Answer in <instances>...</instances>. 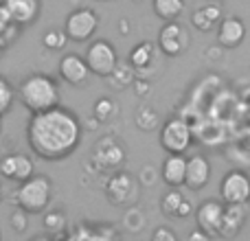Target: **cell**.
I'll return each instance as SVG.
<instances>
[{
  "label": "cell",
  "instance_id": "obj_1",
  "mask_svg": "<svg viewBox=\"0 0 250 241\" xmlns=\"http://www.w3.org/2000/svg\"><path fill=\"white\" fill-rule=\"evenodd\" d=\"M26 141L33 154L42 160L68 158L82 141V123L75 112L55 105L51 110L31 114Z\"/></svg>",
  "mask_w": 250,
  "mask_h": 241
},
{
  "label": "cell",
  "instance_id": "obj_2",
  "mask_svg": "<svg viewBox=\"0 0 250 241\" xmlns=\"http://www.w3.org/2000/svg\"><path fill=\"white\" fill-rule=\"evenodd\" d=\"M18 97H20V103L31 114H38L60 105V88H57L55 79L44 73L29 75L18 88Z\"/></svg>",
  "mask_w": 250,
  "mask_h": 241
},
{
  "label": "cell",
  "instance_id": "obj_3",
  "mask_svg": "<svg viewBox=\"0 0 250 241\" xmlns=\"http://www.w3.org/2000/svg\"><path fill=\"white\" fill-rule=\"evenodd\" d=\"M51 189V180L46 176H31L24 182H20V186L13 193V200H16L18 208L26 211L29 215H35L48 206L53 193Z\"/></svg>",
  "mask_w": 250,
  "mask_h": 241
},
{
  "label": "cell",
  "instance_id": "obj_4",
  "mask_svg": "<svg viewBox=\"0 0 250 241\" xmlns=\"http://www.w3.org/2000/svg\"><path fill=\"white\" fill-rule=\"evenodd\" d=\"M193 142V132L191 125L185 119H167L160 127V147L167 154H185Z\"/></svg>",
  "mask_w": 250,
  "mask_h": 241
},
{
  "label": "cell",
  "instance_id": "obj_5",
  "mask_svg": "<svg viewBox=\"0 0 250 241\" xmlns=\"http://www.w3.org/2000/svg\"><path fill=\"white\" fill-rule=\"evenodd\" d=\"M86 64L92 75L108 79V75L112 73L114 66L119 64L117 48H114L108 40H95V42L86 48Z\"/></svg>",
  "mask_w": 250,
  "mask_h": 241
},
{
  "label": "cell",
  "instance_id": "obj_6",
  "mask_svg": "<svg viewBox=\"0 0 250 241\" xmlns=\"http://www.w3.org/2000/svg\"><path fill=\"white\" fill-rule=\"evenodd\" d=\"M97 26H99V18H97V13L92 11V9H75V11L68 13V18H66V35H68V40H73V42H86V40H90L92 35H95Z\"/></svg>",
  "mask_w": 250,
  "mask_h": 241
},
{
  "label": "cell",
  "instance_id": "obj_7",
  "mask_svg": "<svg viewBox=\"0 0 250 241\" xmlns=\"http://www.w3.org/2000/svg\"><path fill=\"white\" fill-rule=\"evenodd\" d=\"M191 38H189V31L176 20H167L163 24L158 33V48L165 53L167 57H178L189 48Z\"/></svg>",
  "mask_w": 250,
  "mask_h": 241
},
{
  "label": "cell",
  "instance_id": "obj_8",
  "mask_svg": "<svg viewBox=\"0 0 250 241\" xmlns=\"http://www.w3.org/2000/svg\"><path fill=\"white\" fill-rule=\"evenodd\" d=\"M220 198L224 204H239L250 200V176L242 169H233L222 178Z\"/></svg>",
  "mask_w": 250,
  "mask_h": 241
},
{
  "label": "cell",
  "instance_id": "obj_9",
  "mask_svg": "<svg viewBox=\"0 0 250 241\" xmlns=\"http://www.w3.org/2000/svg\"><path fill=\"white\" fill-rule=\"evenodd\" d=\"M224 202H217V200H207L198 206L195 211V221H198V228L204 230L208 237H215L222 230V221H224Z\"/></svg>",
  "mask_w": 250,
  "mask_h": 241
},
{
  "label": "cell",
  "instance_id": "obj_10",
  "mask_svg": "<svg viewBox=\"0 0 250 241\" xmlns=\"http://www.w3.org/2000/svg\"><path fill=\"white\" fill-rule=\"evenodd\" d=\"M105 193H108L110 202L114 204H129L136 200L138 186L134 182V178L125 171H117L105 184Z\"/></svg>",
  "mask_w": 250,
  "mask_h": 241
},
{
  "label": "cell",
  "instance_id": "obj_11",
  "mask_svg": "<svg viewBox=\"0 0 250 241\" xmlns=\"http://www.w3.org/2000/svg\"><path fill=\"white\" fill-rule=\"evenodd\" d=\"M60 77L70 86H82L90 77V68L86 64V57L77 53H68L60 60Z\"/></svg>",
  "mask_w": 250,
  "mask_h": 241
},
{
  "label": "cell",
  "instance_id": "obj_12",
  "mask_svg": "<svg viewBox=\"0 0 250 241\" xmlns=\"http://www.w3.org/2000/svg\"><path fill=\"white\" fill-rule=\"evenodd\" d=\"M33 160L24 154H9L0 160V176L11 182H24L33 176Z\"/></svg>",
  "mask_w": 250,
  "mask_h": 241
},
{
  "label": "cell",
  "instance_id": "obj_13",
  "mask_svg": "<svg viewBox=\"0 0 250 241\" xmlns=\"http://www.w3.org/2000/svg\"><path fill=\"white\" fill-rule=\"evenodd\" d=\"M244 40H246V24L242 22V18H222V22L217 24V44L222 48H237L242 46Z\"/></svg>",
  "mask_w": 250,
  "mask_h": 241
},
{
  "label": "cell",
  "instance_id": "obj_14",
  "mask_svg": "<svg viewBox=\"0 0 250 241\" xmlns=\"http://www.w3.org/2000/svg\"><path fill=\"white\" fill-rule=\"evenodd\" d=\"M95 164L99 169H117L125 162V149L114 138H104L97 142L95 149Z\"/></svg>",
  "mask_w": 250,
  "mask_h": 241
},
{
  "label": "cell",
  "instance_id": "obj_15",
  "mask_svg": "<svg viewBox=\"0 0 250 241\" xmlns=\"http://www.w3.org/2000/svg\"><path fill=\"white\" fill-rule=\"evenodd\" d=\"M211 180V164L204 156H191L187 158V178L185 186L191 191H202Z\"/></svg>",
  "mask_w": 250,
  "mask_h": 241
},
{
  "label": "cell",
  "instance_id": "obj_16",
  "mask_svg": "<svg viewBox=\"0 0 250 241\" xmlns=\"http://www.w3.org/2000/svg\"><path fill=\"white\" fill-rule=\"evenodd\" d=\"M250 215L248 202H239V204H226L224 206V221H222V237H235L239 230L244 228Z\"/></svg>",
  "mask_w": 250,
  "mask_h": 241
},
{
  "label": "cell",
  "instance_id": "obj_17",
  "mask_svg": "<svg viewBox=\"0 0 250 241\" xmlns=\"http://www.w3.org/2000/svg\"><path fill=\"white\" fill-rule=\"evenodd\" d=\"M165 184L169 186H182L187 178V158L182 154H169L160 169Z\"/></svg>",
  "mask_w": 250,
  "mask_h": 241
},
{
  "label": "cell",
  "instance_id": "obj_18",
  "mask_svg": "<svg viewBox=\"0 0 250 241\" xmlns=\"http://www.w3.org/2000/svg\"><path fill=\"white\" fill-rule=\"evenodd\" d=\"M222 18L224 16H222L220 4H207V7H200L191 13V24L198 31H202V33H211L213 29H217Z\"/></svg>",
  "mask_w": 250,
  "mask_h": 241
},
{
  "label": "cell",
  "instance_id": "obj_19",
  "mask_svg": "<svg viewBox=\"0 0 250 241\" xmlns=\"http://www.w3.org/2000/svg\"><path fill=\"white\" fill-rule=\"evenodd\" d=\"M134 66L129 64H123V61H119L117 66H114V70L108 75V79H110V86L112 88H117V90H123V88H127V86H134V81H136V75H134Z\"/></svg>",
  "mask_w": 250,
  "mask_h": 241
},
{
  "label": "cell",
  "instance_id": "obj_20",
  "mask_svg": "<svg viewBox=\"0 0 250 241\" xmlns=\"http://www.w3.org/2000/svg\"><path fill=\"white\" fill-rule=\"evenodd\" d=\"M154 51H156V46L151 42H141V44H136V46L129 51L127 61L136 70H143V68H147V66L154 61Z\"/></svg>",
  "mask_w": 250,
  "mask_h": 241
},
{
  "label": "cell",
  "instance_id": "obj_21",
  "mask_svg": "<svg viewBox=\"0 0 250 241\" xmlns=\"http://www.w3.org/2000/svg\"><path fill=\"white\" fill-rule=\"evenodd\" d=\"M182 9H185V0H154V13L165 22L178 20Z\"/></svg>",
  "mask_w": 250,
  "mask_h": 241
},
{
  "label": "cell",
  "instance_id": "obj_22",
  "mask_svg": "<svg viewBox=\"0 0 250 241\" xmlns=\"http://www.w3.org/2000/svg\"><path fill=\"white\" fill-rule=\"evenodd\" d=\"M185 195L178 191V186H171V191H167V193L163 195V200H160V208H163L165 215L169 217H178V213H180V206L182 202H185Z\"/></svg>",
  "mask_w": 250,
  "mask_h": 241
},
{
  "label": "cell",
  "instance_id": "obj_23",
  "mask_svg": "<svg viewBox=\"0 0 250 241\" xmlns=\"http://www.w3.org/2000/svg\"><path fill=\"white\" fill-rule=\"evenodd\" d=\"M136 125L143 129V132H151V129H156V125H158V114H156V110L149 108V105H143V108H138V112H136Z\"/></svg>",
  "mask_w": 250,
  "mask_h": 241
},
{
  "label": "cell",
  "instance_id": "obj_24",
  "mask_svg": "<svg viewBox=\"0 0 250 241\" xmlns=\"http://www.w3.org/2000/svg\"><path fill=\"white\" fill-rule=\"evenodd\" d=\"M92 112H95V119L99 120V123H105V120H110V119L114 117V112H117V105H114V101L110 99V97H101V99H97Z\"/></svg>",
  "mask_w": 250,
  "mask_h": 241
},
{
  "label": "cell",
  "instance_id": "obj_25",
  "mask_svg": "<svg viewBox=\"0 0 250 241\" xmlns=\"http://www.w3.org/2000/svg\"><path fill=\"white\" fill-rule=\"evenodd\" d=\"M66 42H68V35H66V31H60V29L46 31L42 38V44L46 48H51V51H62L66 46Z\"/></svg>",
  "mask_w": 250,
  "mask_h": 241
},
{
  "label": "cell",
  "instance_id": "obj_26",
  "mask_svg": "<svg viewBox=\"0 0 250 241\" xmlns=\"http://www.w3.org/2000/svg\"><path fill=\"white\" fill-rule=\"evenodd\" d=\"M11 101H13V88L7 83V79L0 77V114H4L11 108Z\"/></svg>",
  "mask_w": 250,
  "mask_h": 241
},
{
  "label": "cell",
  "instance_id": "obj_27",
  "mask_svg": "<svg viewBox=\"0 0 250 241\" xmlns=\"http://www.w3.org/2000/svg\"><path fill=\"white\" fill-rule=\"evenodd\" d=\"M64 224H66L64 213L53 211L51 215L44 217V228H46V230H60V228H64Z\"/></svg>",
  "mask_w": 250,
  "mask_h": 241
},
{
  "label": "cell",
  "instance_id": "obj_28",
  "mask_svg": "<svg viewBox=\"0 0 250 241\" xmlns=\"http://www.w3.org/2000/svg\"><path fill=\"white\" fill-rule=\"evenodd\" d=\"M26 215L29 213L26 211H18V213H13L11 215V226H13V230H18V233H22V230H26Z\"/></svg>",
  "mask_w": 250,
  "mask_h": 241
},
{
  "label": "cell",
  "instance_id": "obj_29",
  "mask_svg": "<svg viewBox=\"0 0 250 241\" xmlns=\"http://www.w3.org/2000/svg\"><path fill=\"white\" fill-rule=\"evenodd\" d=\"M151 239L154 241H178V235L173 233V230H169V228H156L154 230V235H151Z\"/></svg>",
  "mask_w": 250,
  "mask_h": 241
},
{
  "label": "cell",
  "instance_id": "obj_30",
  "mask_svg": "<svg viewBox=\"0 0 250 241\" xmlns=\"http://www.w3.org/2000/svg\"><path fill=\"white\" fill-rule=\"evenodd\" d=\"M134 90H136L138 95H145V92H149V83H147V81H141V79H136V81H134Z\"/></svg>",
  "mask_w": 250,
  "mask_h": 241
},
{
  "label": "cell",
  "instance_id": "obj_31",
  "mask_svg": "<svg viewBox=\"0 0 250 241\" xmlns=\"http://www.w3.org/2000/svg\"><path fill=\"white\" fill-rule=\"evenodd\" d=\"M189 239H191V241H198V239H200V241H208L211 237H208V235L204 233V230H200V228H198V230H193V233L189 235Z\"/></svg>",
  "mask_w": 250,
  "mask_h": 241
},
{
  "label": "cell",
  "instance_id": "obj_32",
  "mask_svg": "<svg viewBox=\"0 0 250 241\" xmlns=\"http://www.w3.org/2000/svg\"><path fill=\"white\" fill-rule=\"evenodd\" d=\"M0 198H2V191H0Z\"/></svg>",
  "mask_w": 250,
  "mask_h": 241
}]
</instances>
